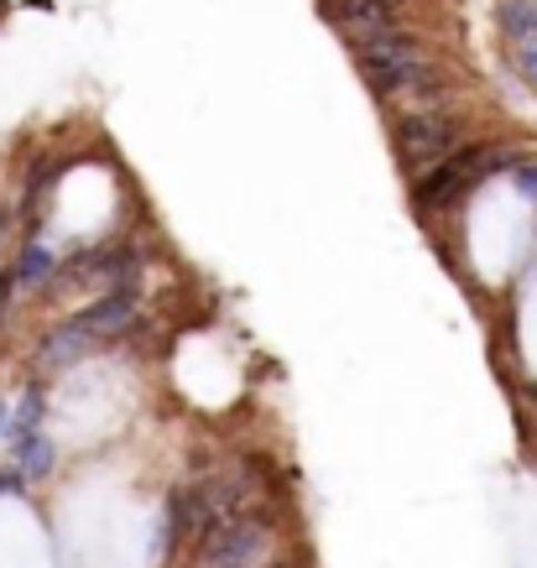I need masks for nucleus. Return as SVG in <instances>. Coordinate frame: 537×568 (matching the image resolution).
I'll return each mask as SVG.
<instances>
[{
    "mask_svg": "<svg viewBox=\"0 0 537 568\" xmlns=\"http://www.w3.org/2000/svg\"><path fill=\"white\" fill-rule=\"evenodd\" d=\"M501 162H517L511 152H501V146H459V152H449L444 162H434L428 173L413 178V199L423 214H438V209H459V199H465L475 183L486 173H496Z\"/></svg>",
    "mask_w": 537,
    "mask_h": 568,
    "instance_id": "f257e3e1",
    "label": "nucleus"
},
{
    "mask_svg": "<svg viewBox=\"0 0 537 568\" xmlns=\"http://www.w3.org/2000/svg\"><path fill=\"white\" fill-rule=\"evenodd\" d=\"M355 63H361L371 94L386 100L392 89L407 84L413 73H423L434 58H428V48H423L413 32H402V27H382V32H371V37L355 42Z\"/></svg>",
    "mask_w": 537,
    "mask_h": 568,
    "instance_id": "f03ea898",
    "label": "nucleus"
},
{
    "mask_svg": "<svg viewBox=\"0 0 537 568\" xmlns=\"http://www.w3.org/2000/svg\"><path fill=\"white\" fill-rule=\"evenodd\" d=\"M465 146V115L459 110H423V115H402L392 125V152L407 173H428L434 162Z\"/></svg>",
    "mask_w": 537,
    "mask_h": 568,
    "instance_id": "7ed1b4c3",
    "label": "nucleus"
},
{
    "mask_svg": "<svg viewBox=\"0 0 537 568\" xmlns=\"http://www.w3.org/2000/svg\"><path fill=\"white\" fill-rule=\"evenodd\" d=\"M272 548V527L261 511H245V517H220L199 537V564L204 568H261Z\"/></svg>",
    "mask_w": 537,
    "mask_h": 568,
    "instance_id": "20e7f679",
    "label": "nucleus"
},
{
    "mask_svg": "<svg viewBox=\"0 0 537 568\" xmlns=\"http://www.w3.org/2000/svg\"><path fill=\"white\" fill-rule=\"evenodd\" d=\"M386 104L392 110H402V115H423V110H449L454 104V79L438 63H428L423 73H413L407 84H397L392 94H386Z\"/></svg>",
    "mask_w": 537,
    "mask_h": 568,
    "instance_id": "39448f33",
    "label": "nucleus"
},
{
    "mask_svg": "<svg viewBox=\"0 0 537 568\" xmlns=\"http://www.w3.org/2000/svg\"><path fill=\"white\" fill-rule=\"evenodd\" d=\"M52 266H58V256H52L48 245H27V256H21V266L11 272V282H21V287H48Z\"/></svg>",
    "mask_w": 537,
    "mask_h": 568,
    "instance_id": "423d86ee",
    "label": "nucleus"
},
{
    "mask_svg": "<svg viewBox=\"0 0 537 568\" xmlns=\"http://www.w3.org/2000/svg\"><path fill=\"white\" fill-rule=\"evenodd\" d=\"M17 459H21V469H27V475L37 480V475H48V469H52V448L42 444V438H21V454H17Z\"/></svg>",
    "mask_w": 537,
    "mask_h": 568,
    "instance_id": "0eeeda50",
    "label": "nucleus"
},
{
    "mask_svg": "<svg viewBox=\"0 0 537 568\" xmlns=\"http://www.w3.org/2000/svg\"><path fill=\"white\" fill-rule=\"evenodd\" d=\"M517 69L527 73V79H533L537 84V42H527V48H517Z\"/></svg>",
    "mask_w": 537,
    "mask_h": 568,
    "instance_id": "6e6552de",
    "label": "nucleus"
},
{
    "mask_svg": "<svg viewBox=\"0 0 537 568\" xmlns=\"http://www.w3.org/2000/svg\"><path fill=\"white\" fill-rule=\"evenodd\" d=\"M533 402H537V386H533Z\"/></svg>",
    "mask_w": 537,
    "mask_h": 568,
    "instance_id": "1a4fd4ad",
    "label": "nucleus"
}]
</instances>
